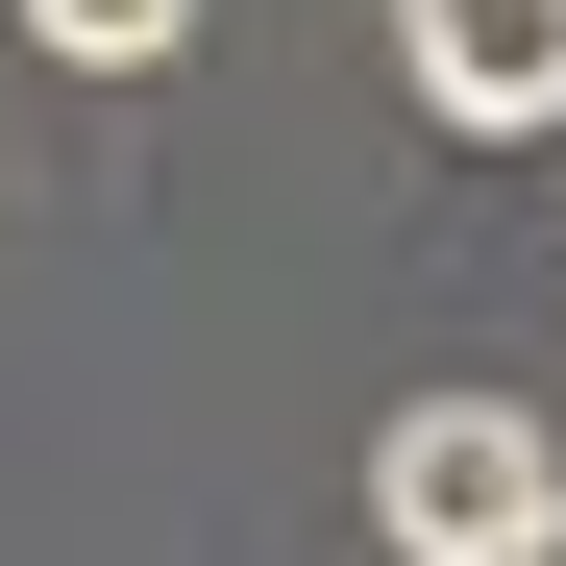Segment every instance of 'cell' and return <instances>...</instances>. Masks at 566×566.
Segmentation results:
<instances>
[{"mask_svg": "<svg viewBox=\"0 0 566 566\" xmlns=\"http://www.w3.org/2000/svg\"><path fill=\"white\" fill-rule=\"evenodd\" d=\"M493 566H566V517H542V542H493Z\"/></svg>", "mask_w": 566, "mask_h": 566, "instance_id": "obj_4", "label": "cell"}, {"mask_svg": "<svg viewBox=\"0 0 566 566\" xmlns=\"http://www.w3.org/2000/svg\"><path fill=\"white\" fill-rule=\"evenodd\" d=\"M25 50H74V74H172V50H198V0H25Z\"/></svg>", "mask_w": 566, "mask_h": 566, "instance_id": "obj_3", "label": "cell"}, {"mask_svg": "<svg viewBox=\"0 0 566 566\" xmlns=\"http://www.w3.org/2000/svg\"><path fill=\"white\" fill-rule=\"evenodd\" d=\"M395 74H419V124L542 148L566 124V0H395Z\"/></svg>", "mask_w": 566, "mask_h": 566, "instance_id": "obj_2", "label": "cell"}, {"mask_svg": "<svg viewBox=\"0 0 566 566\" xmlns=\"http://www.w3.org/2000/svg\"><path fill=\"white\" fill-rule=\"evenodd\" d=\"M369 517H395V566H493V542L566 517V443L517 395H395L369 419Z\"/></svg>", "mask_w": 566, "mask_h": 566, "instance_id": "obj_1", "label": "cell"}]
</instances>
